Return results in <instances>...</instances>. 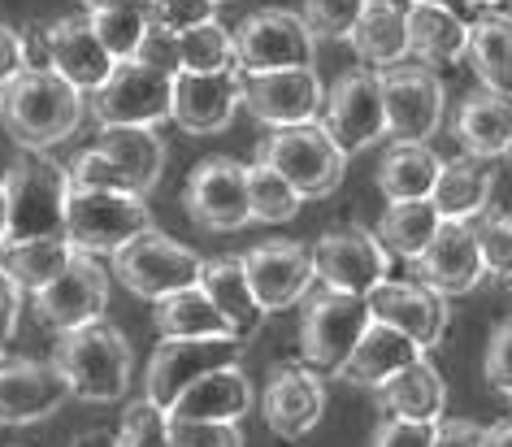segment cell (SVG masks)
<instances>
[{
  "label": "cell",
  "instance_id": "cell-1",
  "mask_svg": "<svg viewBox=\"0 0 512 447\" xmlns=\"http://www.w3.org/2000/svg\"><path fill=\"white\" fill-rule=\"evenodd\" d=\"M87 118V96L66 83L57 70H22L0 92V122L18 148H57L79 131Z\"/></svg>",
  "mask_w": 512,
  "mask_h": 447
},
{
  "label": "cell",
  "instance_id": "cell-2",
  "mask_svg": "<svg viewBox=\"0 0 512 447\" xmlns=\"http://www.w3.org/2000/svg\"><path fill=\"white\" fill-rule=\"evenodd\" d=\"M5 191L9 231L5 244L27 239H61L66 235V204H70V170L40 148H22L9 170L0 174Z\"/></svg>",
  "mask_w": 512,
  "mask_h": 447
},
{
  "label": "cell",
  "instance_id": "cell-3",
  "mask_svg": "<svg viewBox=\"0 0 512 447\" xmlns=\"http://www.w3.org/2000/svg\"><path fill=\"white\" fill-rule=\"evenodd\" d=\"M53 365L66 378L70 400L83 404H113L131 391V374H135V352L126 335L113 322H92L79 330L57 335L53 348Z\"/></svg>",
  "mask_w": 512,
  "mask_h": 447
},
{
  "label": "cell",
  "instance_id": "cell-4",
  "mask_svg": "<svg viewBox=\"0 0 512 447\" xmlns=\"http://www.w3.org/2000/svg\"><path fill=\"white\" fill-rule=\"evenodd\" d=\"M256 161H265L270 170H278L304 200H326L335 196L348 170V157L339 152V144L326 135L322 122H304V126H278L261 139Z\"/></svg>",
  "mask_w": 512,
  "mask_h": 447
},
{
  "label": "cell",
  "instance_id": "cell-5",
  "mask_svg": "<svg viewBox=\"0 0 512 447\" xmlns=\"http://www.w3.org/2000/svg\"><path fill=\"white\" fill-rule=\"evenodd\" d=\"M300 361L317 369V374H339L343 361L352 356V348L361 343L369 317L365 296H348V291H330L313 287L300 300Z\"/></svg>",
  "mask_w": 512,
  "mask_h": 447
},
{
  "label": "cell",
  "instance_id": "cell-6",
  "mask_svg": "<svg viewBox=\"0 0 512 447\" xmlns=\"http://www.w3.org/2000/svg\"><path fill=\"white\" fill-rule=\"evenodd\" d=\"M152 226L148 196L139 191H74L66 204V239L87 257H113Z\"/></svg>",
  "mask_w": 512,
  "mask_h": 447
},
{
  "label": "cell",
  "instance_id": "cell-7",
  "mask_svg": "<svg viewBox=\"0 0 512 447\" xmlns=\"http://www.w3.org/2000/svg\"><path fill=\"white\" fill-rule=\"evenodd\" d=\"M200 257L191 252L187 244H178L157 226H148L144 235H135L131 244H122L113 252V278L131 291V296L157 304L165 296L183 287H196L200 283Z\"/></svg>",
  "mask_w": 512,
  "mask_h": 447
},
{
  "label": "cell",
  "instance_id": "cell-8",
  "mask_svg": "<svg viewBox=\"0 0 512 447\" xmlns=\"http://www.w3.org/2000/svg\"><path fill=\"white\" fill-rule=\"evenodd\" d=\"M382 105H387V139L391 144H430L447 122V96L443 79L430 66H400L378 70Z\"/></svg>",
  "mask_w": 512,
  "mask_h": 447
},
{
  "label": "cell",
  "instance_id": "cell-9",
  "mask_svg": "<svg viewBox=\"0 0 512 447\" xmlns=\"http://www.w3.org/2000/svg\"><path fill=\"white\" fill-rule=\"evenodd\" d=\"M174 74H161L144 61H118L100 92L87 96L96 126H161L170 122Z\"/></svg>",
  "mask_w": 512,
  "mask_h": 447
},
{
  "label": "cell",
  "instance_id": "cell-10",
  "mask_svg": "<svg viewBox=\"0 0 512 447\" xmlns=\"http://www.w3.org/2000/svg\"><path fill=\"white\" fill-rule=\"evenodd\" d=\"M248 343L235 335H209V339H161L144 369V395L170 413V404L183 395L191 382H200L213 369L239 365Z\"/></svg>",
  "mask_w": 512,
  "mask_h": 447
},
{
  "label": "cell",
  "instance_id": "cell-11",
  "mask_svg": "<svg viewBox=\"0 0 512 447\" xmlns=\"http://www.w3.org/2000/svg\"><path fill=\"white\" fill-rule=\"evenodd\" d=\"M317 122L326 126L343 157H356V152L374 148L378 139H387V105H382L378 70H348L330 83Z\"/></svg>",
  "mask_w": 512,
  "mask_h": 447
},
{
  "label": "cell",
  "instance_id": "cell-12",
  "mask_svg": "<svg viewBox=\"0 0 512 447\" xmlns=\"http://www.w3.org/2000/svg\"><path fill=\"white\" fill-rule=\"evenodd\" d=\"M31 309L48 330H57V335L100 322L109 309V274H105V265H100V257L74 252L57 270L53 283H44L31 296Z\"/></svg>",
  "mask_w": 512,
  "mask_h": 447
},
{
  "label": "cell",
  "instance_id": "cell-13",
  "mask_svg": "<svg viewBox=\"0 0 512 447\" xmlns=\"http://www.w3.org/2000/svg\"><path fill=\"white\" fill-rule=\"evenodd\" d=\"M313 57H317V35L291 9H256L235 31V61L243 74L313 66Z\"/></svg>",
  "mask_w": 512,
  "mask_h": 447
},
{
  "label": "cell",
  "instance_id": "cell-14",
  "mask_svg": "<svg viewBox=\"0 0 512 447\" xmlns=\"http://www.w3.org/2000/svg\"><path fill=\"white\" fill-rule=\"evenodd\" d=\"M187 217L209 235H230L252 222L248 209V165L235 157H204L183 187Z\"/></svg>",
  "mask_w": 512,
  "mask_h": 447
},
{
  "label": "cell",
  "instance_id": "cell-15",
  "mask_svg": "<svg viewBox=\"0 0 512 447\" xmlns=\"http://www.w3.org/2000/svg\"><path fill=\"white\" fill-rule=\"evenodd\" d=\"M387 270H391V252L365 226H335L313 244V274L330 291L369 296L378 283H387Z\"/></svg>",
  "mask_w": 512,
  "mask_h": 447
},
{
  "label": "cell",
  "instance_id": "cell-16",
  "mask_svg": "<svg viewBox=\"0 0 512 447\" xmlns=\"http://www.w3.org/2000/svg\"><path fill=\"white\" fill-rule=\"evenodd\" d=\"M326 105V87L313 66L296 70H252L243 74V109L261 126H304L317 122Z\"/></svg>",
  "mask_w": 512,
  "mask_h": 447
},
{
  "label": "cell",
  "instance_id": "cell-17",
  "mask_svg": "<svg viewBox=\"0 0 512 447\" xmlns=\"http://www.w3.org/2000/svg\"><path fill=\"white\" fill-rule=\"evenodd\" d=\"M243 274L256 291L265 313H283L296 309V304L317 287L313 274V248L300 244V239H270V244H256L239 257Z\"/></svg>",
  "mask_w": 512,
  "mask_h": 447
},
{
  "label": "cell",
  "instance_id": "cell-18",
  "mask_svg": "<svg viewBox=\"0 0 512 447\" xmlns=\"http://www.w3.org/2000/svg\"><path fill=\"white\" fill-rule=\"evenodd\" d=\"M261 413H265V426L274 430V439H283V443L309 439L317 430V421L326 417L322 374L309 369L304 361L270 369V382H265V395H261Z\"/></svg>",
  "mask_w": 512,
  "mask_h": 447
},
{
  "label": "cell",
  "instance_id": "cell-19",
  "mask_svg": "<svg viewBox=\"0 0 512 447\" xmlns=\"http://www.w3.org/2000/svg\"><path fill=\"white\" fill-rule=\"evenodd\" d=\"M243 105V70H217V74H174V105L170 122L187 135H222L230 131L235 113Z\"/></svg>",
  "mask_w": 512,
  "mask_h": 447
},
{
  "label": "cell",
  "instance_id": "cell-20",
  "mask_svg": "<svg viewBox=\"0 0 512 447\" xmlns=\"http://www.w3.org/2000/svg\"><path fill=\"white\" fill-rule=\"evenodd\" d=\"M365 304H369V317H374V322L404 330V335L417 339L426 352L439 348L443 335H447V322H452L447 300L439 291H430L421 278H387V283H378L369 291Z\"/></svg>",
  "mask_w": 512,
  "mask_h": 447
},
{
  "label": "cell",
  "instance_id": "cell-21",
  "mask_svg": "<svg viewBox=\"0 0 512 447\" xmlns=\"http://www.w3.org/2000/svg\"><path fill=\"white\" fill-rule=\"evenodd\" d=\"M417 278L430 291H439L443 300L469 296V291L486 278L482 248H478V226L456 222V217H443V226L434 231L426 252L417 257Z\"/></svg>",
  "mask_w": 512,
  "mask_h": 447
},
{
  "label": "cell",
  "instance_id": "cell-22",
  "mask_svg": "<svg viewBox=\"0 0 512 447\" xmlns=\"http://www.w3.org/2000/svg\"><path fill=\"white\" fill-rule=\"evenodd\" d=\"M66 400L70 387L53 361H31V356H5L0 361V426L48 421Z\"/></svg>",
  "mask_w": 512,
  "mask_h": 447
},
{
  "label": "cell",
  "instance_id": "cell-23",
  "mask_svg": "<svg viewBox=\"0 0 512 447\" xmlns=\"http://www.w3.org/2000/svg\"><path fill=\"white\" fill-rule=\"evenodd\" d=\"M40 35H44V66L57 70L66 83H74L83 96L100 92V87H105V79L113 74V66H118V61H113L105 48H100L92 22H87V14L48 22Z\"/></svg>",
  "mask_w": 512,
  "mask_h": 447
},
{
  "label": "cell",
  "instance_id": "cell-24",
  "mask_svg": "<svg viewBox=\"0 0 512 447\" xmlns=\"http://www.w3.org/2000/svg\"><path fill=\"white\" fill-rule=\"evenodd\" d=\"M200 287L204 296L213 300V309L222 313L226 330L243 343H252L256 335L265 330V313L261 300H256V291L248 283V274H243L239 257H217V261H204L200 265Z\"/></svg>",
  "mask_w": 512,
  "mask_h": 447
},
{
  "label": "cell",
  "instance_id": "cell-25",
  "mask_svg": "<svg viewBox=\"0 0 512 447\" xmlns=\"http://www.w3.org/2000/svg\"><path fill=\"white\" fill-rule=\"evenodd\" d=\"M452 135L460 139V148L478 161L508 157L512 144V100L499 92H469L452 113Z\"/></svg>",
  "mask_w": 512,
  "mask_h": 447
},
{
  "label": "cell",
  "instance_id": "cell-26",
  "mask_svg": "<svg viewBox=\"0 0 512 447\" xmlns=\"http://www.w3.org/2000/svg\"><path fill=\"white\" fill-rule=\"evenodd\" d=\"M426 348H421L417 339H408L404 330H395L387 322H369L361 343L352 348V356L343 361L339 378L352 382V387H382L391 374H400L413 361H421Z\"/></svg>",
  "mask_w": 512,
  "mask_h": 447
},
{
  "label": "cell",
  "instance_id": "cell-27",
  "mask_svg": "<svg viewBox=\"0 0 512 447\" xmlns=\"http://www.w3.org/2000/svg\"><path fill=\"white\" fill-rule=\"evenodd\" d=\"M252 413V382L239 365L213 369L170 404L178 421H243Z\"/></svg>",
  "mask_w": 512,
  "mask_h": 447
},
{
  "label": "cell",
  "instance_id": "cell-28",
  "mask_svg": "<svg viewBox=\"0 0 512 447\" xmlns=\"http://www.w3.org/2000/svg\"><path fill=\"white\" fill-rule=\"evenodd\" d=\"M404 22H408V53H413L421 66L439 70V66H456L465 61L469 48V18L452 14V9L439 5H417V0H404Z\"/></svg>",
  "mask_w": 512,
  "mask_h": 447
},
{
  "label": "cell",
  "instance_id": "cell-29",
  "mask_svg": "<svg viewBox=\"0 0 512 447\" xmlns=\"http://www.w3.org/2000/svg\"><path fill=\"white\" fill-rule=\"evenodd\" d=\"M404 0H369L365 14L348 31V44L365 70H391L408 57V22Z\"/></svg>",
  "mask_w": 512,
  "mask_h": 447
},
{
  "label": "cell",
  "instance_id": "cell-30",
  "mask_svg": "<svg viewBox=\"0 0 512 447\" xmlns=\"http://www.w3.org/2000/svg\"><path fill=\"white\" fill-rule=\"evenodd\" d=\"M378 391V408L387 417H404V421H439L447 413V382L426 356L413 361L400 374H391Z\"/></svg>",
  "mask_w": 512,
  "mask_h": 447
},
{
  "label": "cell",
  "instance_id": "cell-31",
  "mask_svg": "<svg viewBox=\"0 0 512 447\" xmlns=\"http://www.w3.org/2000/svg\"><path fill=\"white\" fill-rule=\"evenodd\" d=\"M96 148L131 178V187L139 196H148L165 174V139L157 135V126H100Z\"/></svg>",
  "mask_w": 512,
  "mask_h": 447
},
{
  "label": "cell",
  "instance_id": "cell-32",
  "mask_svg": "<svg viewBox=\"0 0 512 447\" xmlns=\"http://www.w3.org/2000/svg\"><path fill=\"white\" fill-rule=\"evenodd\" d=\"M491 191H495V174L491 165L478 161V157H452L443 161L439 178H434V209L439 217H456V222H478L482 209L491 204Z\"/></svg>",
  "mask_w": 512,
  "mask_h": 447
},
{
  "label": "cell",
  "instance_id": "cell-33",
  "mask_svg": "<svg viewBox=\"0 0 512 447\" xmlns=\"http://www.w3.org/2000/svg\"><path fill=\"white\" fill-rule=\"evenodd\" d=\"M478 87L499 92L512 100V18L499 9H482L469 22V48H465Z\"/></svg>",
  "mask_w": 512,
  "mask_h": 447
},
{
  "label": "cell",
  "instance_id": "cell-34",
  "mask_svg": "<svg viewBox=\"0 0 512 447\" xmlns=\"http://www.w3.org/2000/svg\"><path fill=\"white\" fill-rule=\"evenodd\" d=\"M443 170V157L430 144H387L378 161V191L395 200H426L434 191V178Z\"/></svg>",
  "mask_w": 512,
  "mask_h": 447
},
{
  "label": "cell",
  "instance_id": "cell-35",
  "mask_svg": "<svg viewBox=\"0 0 512 447\" xmlns=\"http://www.w3.org/2000/svg\"><path fill=\"white\" fill-rule=\"evenodd\" d=\"M443 226L439 209H434V200H395L387 204V213L378 217V239L382 248L391 252V257H400L408 265H417V257L426 252V244L434 239V231Z\"/></svg>",
  "mask_w": 512,
  "mask_h": 447
},
{
  "label": "cell",
  "instance_id": "cell-36",
  "mask_svg": "<svg viewBox=\"0 0 512 447\" xmlns=\"http://www.w3.org/2000/svg\"><path fill=\"white\" fill-rule=\"evenodd\" d=\"M152 322H157L161 339H209V335H230L222 313L213 309V300L204 296V287H183L174 291V296L157 300V313H152Z\"/></svg>",
  "mask_w": 512,
  "mask_h": 447
},
{
  "label": "cell",
  "instance_id": "cell-37",
  "mask_svg": "<svg viewBox=\"0 0 512 447\" xmlns=\"http://www.w3.org/2000/svg\"><path fill=\"white\" fill-rule=\"evenodd\" d=\"M74 257V244L66 235L61 239H27V244H5L0 248V270H5L14 283L35 296L44 283H53L57 270Z\"/></svg>",
  "mask_w": 512,
  "mask_h": 447
},
{
  "label": "cell",
  "instance_id": "cell-38",
  "mask_svg": "<svg viewBox=\"0 0 512 447\" xmlns=\"http://www.w3.org/2000/svg\"><path fill=\"white\" fill-rule=\"evenodd\" d=\"M178 61L187 74H217V70H235V31H226L217 18L200 22L178 35ZM178 70V74H183Z\"/></svg>",
  "mask_w": 512,
  "mask_h": 447
},
{
  "label": "cell",
  "instance_id": "cell-39",
  "mask_svg": "<svg viewBox=\"0 0 512 447\" xmlns=\"http://www.w3.org/2000/svg\"><path fill=\"white\" fill-rule=\"evenodd\" d=\"M304 196L287 183L278 170H270L265 161H252L248 165V209H252V222L261 226H283L300 213Z\"/></svg>",
  "mask_w": 512,
  "mask_h": 447
},
{
  "label": "cell",
  "instance_id": "cell-40",
  "mask_svg": "<svg viewBox=\"0 0 512 447\" xmlns=\"http://www.w3.org/2000/svg\"><path fill=\"white\" fill-rule=\"evenodd\" d=\"M92 22L100 48L113 57V61H135L139 44L148 40L152 22H148V9L144 5H118V9H92L87 14Z\"/></svg>",
  "mask_w": 512,
  "mask_h": 447
},
{
  "label": "cell",
  "instance_id": "cell-41",
  "mask_svg": "<svg viewBox=\"0 0 512 447\" xmlns=\"http://www.w3.org/2000/svg\"><path fill=\"white\" fill-rule=\"evenodd\" d=\"M473 226H478V248H482L486 278L512 287V213L491 209V213H482Z\"/></svg>",
  "mask_w": 512,
  "mask_h": 447
},
{
  "label": "cell",
  "instance_id": "cell-42",
  "mask_svg": "<svg viewBox=\"0 0 512 447\" xmlns=\"http://www.w3.org/2000/svg\"><path fill=\"white\" fill-rule=\"evenodd\" d=\"M113 447H170V413L148 395H139L135 404H126Z\"/></svg>",
  "mask_w": 512,
  "mask_h": 447
},
{
  "label": "cell",
  "instance_id": "cell-43",
  "mask_svg": "<svg viewBox=\"0 0 512 447\" xmlns=\"http://www.w3.org/2000/svg\"><path fill=\"white\" fill-rule=\"evenodd\" d=\"M365 5L369 0H304L300 18L309 22L317 40H348V31L365 14Z\"/></svg>",
  "mask_w": 512,
  "mask_h": 447
},
{
  "label": "cell",
  "instance_id": "cell-44",
  "mask_svg": "<svg viewBox=\"0 0 512 447\" xmlns=\"http://www.w3.org/2000/svg\"><path fill=\"white\" fill-rule=\"evenodd\" d=\"M217 5L222 0H148V22L165 35H183L191 27H200V22L217 18Z\"/></svg>",
  "mask_w": 512,
  "mask_h": 447
},
{
  "label": "cell",
  "instance_id": "cell-45",
  "mask_svg": "<svg viewBox=\"0 0 512 447\" xmlns=\"http://www.w3.org/2000/svg\"><path fill=\"white\" fill-rule=\"evenodd\" d=\"M70 187L74 191H135L131 178H126L100 148H87L70 161Z\"/></svg>",
  "mask_w": 512,
  "mask_h": 447
},
{
  "label": "cell",
  "instance_id": "cell-46",
  "mask_svg": "<svg viewBox=\"0 0 512 447\" xmlns=\"http://www.w3.org/2000/svg\"><path fill=\"white\" fill-rule=\"evenodd\" d=\"M170 447H243V421H178V417H170Z\"/></svg>",
  "mask_w": 512,
  "mask_h": 447
},
{
  "label": "cell",
  "instance_id": "cell-47",
  "mask_svg": "<svg viewBox=\"0 0 512 447\" xmlns=\"http://www.w3.org/2000/svg\"><path fill=\"white\" fill-rule=\"evenodd\" d=\"M486 382L495 391L512 395V317H504L491 330V343H486Z\"/></svg>",
  "mask_w": 512,
  "mask_h": 447
},
{
  "label": "cell",
  "instance_id": "cell-48",
  "mask_svg": "<svg viewBox=\"0 0 512 447\" xmlns=\"http://www.w3.org/2000/svg\"><path fill=\"white\" fill-rule=\"evenodd\" d=\"M439 421H404V417H382L369 447H430Z\"/></svg>",
  "mask_w": 512,
  "mask_h": 447
},
{
  "label": "cell",
  "instance_id": "cell-49",
  "mask_svg": "<svg viewBox=\"0 0 512 447\" xmlns=\"http://www.w3.org/2000/svg\"><path fill=\"white\" fill-rule=\"evenodd\" d=\"M135 61H144V66L161 70V74H178V70H183V61H178V35H165V31L152 27L148 40L139 44Z\"/></svg>",
  "mask_w": 512,
  "mask_h": 447
},
{
  "label": "cell",
  "instance_id": "cell-50",
  "mask_svg": "<svg viewBox=\"0 0 512 447\" xmlns=\"http://www.w3.org/2000/svg\"><path fill=\"white\" fill-rule=\"evenodd\" d=\"M22 70H27V35L0 22V87H9Z\"/></svg>",
  "mask_w": 512,
  "mask_h": 447
},
{
  "label": "cell",
  "instance_id": "cell-51",
  "mask_svg": "<svg viewBox=\"0 0 512 447\" xmlns=\"http://www.w3.org/2000/svg\"><path fill=\"white\" fill-rule=\"evenodd\" d=\"M22 300H27V291H22L14 278L0 270V343H9L18 335V322H22Z\"/></svg>",
  "mask_w": 512,
  "mask_h": 447
},
{
  "label": "cell",
  "instance_id": "cell-52",
  "mask_svg": "<svg viewBox=\"0 0 512 447\" xmlns=\"http://www.w3.org/2000/svg\"><path fill=\"white\" fill-rule=\"evenodd\" d=\"M430 447H482V430L473 426V421H460V417H439Z\"/></svg>",
  "mask_w": 512,
  "mask_h": 447
},
{
  "label": "cell",
  "instance_id": "cell-53",
  "mask_svg": "<svg viewBox=\"0 0 512 447\" xmlns=\"http://www.w3.org/2000/svg\"><path fill=\"white\" fill-rule=\"evenodd\" d=\"M482 447H512V417L495 421V426L482 430Z\"/></svg>",
  "mask_w": 512,
  "mask_h": 447
},
{
  "label": "cell",
  "instance_id": "cell-54",
  "mask_svg": "<svg viewBox=\"0 0 512 447\" xmlns=\"http://www.w3.org/2000/svg\"><path fill=\"white\" fill-rule=\"evenodd\" d=\"M70 447H113V439L109 434H100V430H92V434H79Z\"/></svg>",
  "mask_w": 512,
  "mask_h": 447
},
{
  "label": "cell",
  "instance_id": "cell-55",
  "mask_svg": "<svg viewBox=\"0 0 512 447\" xmlns=\"http://www.w3.org/2000/svg\"><path fill=\"white\" fill-rule=\"evenodd\" d=\"M118 5H148V0H83L87 14H92V9H118Z\"/></svg>",
  "mask_w": 512,
  "mask_h": 447
},
{
  "label": "cell",
  "instance_id": "cell-56",
  "mask_svg": "<svg viewBox=\"0 0 512 447\" xmlns=\"http://www.w3.org/2000/svg\"><path fill=\"white\" fill-rule=\"evenodd\" d=\"M417 5H439V9H452V14H460V18H465V0H417Z\"/></svg>",
  "mask_w": 512,
  "mask_h": 447
},
{
  "label": "cell",
  "instance_id": "cell-57",
  "mask_svg": "<svg viewBox=\"0 0 512 447\" xmlns=\"http://www.w3.org/2000/svg\"><path fill=\"white\" fill-rule=\"evenodd\" d=\"M5 231H9V213H5V191H0V248H5Z\"/></svg>",
  "mask_w": 512,
  "mask_h": 447
},
{
  "label": "cell",
  "instance_id": "cell-58",
  "mask_svg": "<svg viewBox=\"0 0 512 447\" xmlns=\"http://www.w3.org/2000/svg\"><path fill=\"white\" fill-rule=\"evenodd\" d=\"M465 5H469V9H478V14H482V9H499L504 0H465Z\"/></svg>",
  "mask_w": 512,
  "mask_h": 447
},
{
  "label": "cell",
  "instance_id": "cell-59",
  "mask_svg": "<svg viewBox=\"0 0 512 447\" xmlns=\"http://www.w3.org/2000/svg\"><path fill=\"white\" fill-rule=\"evenodd\" d=\"M0 361H5V343H0Z\"/></svg>",
  "mask_w": 512,
  "mask_h": 447
},
{
  "label": "cell",
  "instance_id": "cell-60",
  "mask_svg": "<svg viewBox=\"0 0 512 447\" xmlns=\"http://www.w3.org/2000/svg\"><path fill=\"white\" fill-rule=\"evenodd\" d=\"M508 157H512V144H508Z\"/></svg>",
  "mask_w": 512,
  "mask_h": 447
},
{
  "label": "cell",
  "instance_id": "cell-61",
  "mask_svg": "<svg viewBox=\"0 0 512 447\" xmlns=\"http://www.w3.org/2000/svg\"><path fill=\"white\" fill-rule=\"evenodd\" d=\"M0 92H5V87H0Z\"/></svg>",
  "mask_w": 512,
  "mask_h": 447
},
{
  "label": "cell",
  "instance_id": "cell-62",
  "mask_svg": "<svg viewBox=\"0 0 512 447\" xmlns=\"http://www.w3.org/2000/svg\"><path fill=\"white\" fill-rule=\"evenodd\" d=\"M508 400H512V395H508Z\"/></svg>",
  "mask_w": 512,
  "mask_h": 447
}]
</instances>
